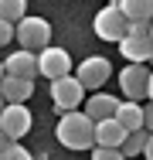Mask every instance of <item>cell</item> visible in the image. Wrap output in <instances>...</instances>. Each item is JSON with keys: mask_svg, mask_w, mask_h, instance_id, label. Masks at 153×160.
<instances>
[{"mask_svg": "<svg viewBox=\"0 0 153 160\" xmlns=\"http://www.w3.org/2000/svg\"><path fill=\"white\" fill-rule=\"evenodd\" d=\"M146 99L153 102V72H150V92H146Z\"/></svg>", "mask_w": 153, "mask_h": 160, "instance_id": "24", "label": "cell"}, {"mask_svg": "<svg viewBox=\"0 0 153 160\" xmlns=\"http://www.w3.org/2000/svg\"><path fill=\"white\" fill-rule=\"evenodd\" d=\"M146 133H153V102L146 106Z\"/></svg>", "mask_w": 153, "mask_h": 160, "instance_id": "22", "label": "cell"}, {"mask_svg": "<svg viewBox=\"0 0 153 160\" xmlns=\"http://www.w3.org/2000/svg\"><path fill=\"white\" fill-rule=\"evenodd\" d=\"M0 17L10 24H21L27 17V0H0Z\"/></svg>", "mask_w": 153, "mask_h": 160, "instance_id": "16", "label": "cell"}, {"mask_svg": "<svg viewBox=\"0 0 153 160\" xmlns=\"http://www.w3.org/2000/svg\"><path fill=\"white\" fill-rule=\"evenodd\" d=\"M3 109H7V99H3V96H0V112H3Z\"/></svg>", "mask_w": 153, "mask_h": 160, "instance_id": "26", "label": "cell"}, {"mask_svg": "<svg viewBox=\"0 0 153 160\" xmlns=\"http://www.w3.org/2000/svg\"><path fill=\"white\" fill-rule=\"evenodd\" d=\"M10 38H17V24H10V21H3V17H0V48H3V44H10Z\"/></svg>", "mask_w": 153, "mask_h": 160, "instance_id": "20", "label": "cell"}, {"mask_svg": "<svg viewBox=\"0 0 153 160\" xmlns=\"http://www.w3.org/2000/svg\"><path fill=\"white\" fill-rule=\"evenodd\" d=\"M126 136H129V129L122 126L116 116H112V119L95 123V147H112V150H122Z\"/></svg>", "mask_w": 153, "mask_h": 160, "instance_id": "11", "label": "cell"}, {"mask_svg": "<svg viewBox=\"0 0 153 160\" xmlns=\"http://www.w3.org/2000/svg\"><path fill=\"white\" fill-rule=\"evenodd\" d=\"M0 96L7 99V106L27 102V99L34 96V78H14V75H7V78L0 82Z\"/></svg>", "mask_w": 153, "mask_h": 160, "instance_id": "13", "label": "cell"}, {"mask_svg": "<svg viewBox=\"0 0 153 160\" xmlns=\"http://www.w3.org/2000/svg\"><path fill=\"white\" fill-rule=\"evenodd\" d=\"M37 75H44V78H65V75H72V55L65 51V48H44V51H37Z\"/></svg>", "mask_w": 153, "mask_h": 160, "instance_id": "7", "label": "cell"}, {"mask_svg": "<svg viewBox=\"0 0 153 160\" xmlns=\"http://www.w3.org/2000/svg\"><path fill=\"white\" fill-rule=\"evenodd\" d=\"M119 10L129 21H153V0H122Z\"/></svg>", "mask_w": 153, "mask_h": 160, "instance_id": "15", "label": "cell"}, {"mask_svg": "<svg viewBox=\"0 0 153 160\" xmlns=\"http://www.w3.org/2000/svg\"><path fill=\"white\" fill-rule=\"evenodd\" d=\"M150 38H153V31H150Z\"/></svg>", "mask_w": 153, "mask_h": 160, "instance_id": "28", "label": "cell"}, {"mask_svg": "<svg viewBox=\"0 0 153 160\" xmlns=\"http://www.w3.org/2000/svg\"><path fill=\"white\" fill-rule=\"evenodd\" d=\"M31 123H34V116H31V109L24 102L7 106V109L0 112V136L10 140V143H21V140L31 133Z\"/></svg>", "mask_w": 153, "mask_h": 160, "instance_id": "5", "label": "cell"}, {"mask_svg": "<svg viewBox=\"0 0 153 160\" xmlns=\"http://www.w3.org/2000/svg\"><path fill=\"white\" fill-rule=\"evenodd\" d=\"M75 78L85 85V92H102V85L112 78V65L109 58H85L75 68Z\"/></svg>", "mask_w": 153, "mask_h": 160, "instance_id": "6", "label": "cell"}, {"mask_svg": "<svg viewBox=\"0 0 153 160\" xmlns=\"http://www.w3.org/2000/svg\"><path fill=\"white\" fill-rule=\"evenodd\" d=\"M51 102L61 116L65 112H75L78 106H85V85L75 78V75H65V78H55L51 82Z\"/></svg>", "mask_w": 153, "mask_h": 160, "instance_id": "4", "label": "cell"}, {"mask_svg": "<svg viewBox=\"0 0 153 160\" xmlns=\"http://www.w3.org/2000/svg\"><path fill=\"white\" fill-rule=\"evenodd\" d=\"M143 157L153 160V133H150V140H146V150H143Z\"/></svg>", "mask_w": 153, "mask_h": 160, "instance_id": "23", "label": "cell"}, {"mask_svg": "<svg viewBox=\"0 0 153 160\" xmlns=\"http://www.w3.org/2000/svg\"><path fill=\"white\" fill-rule=\"evenodd\" d=\"M92 28H95V38H102V41H116V44H119L122 38L129 34V17L122 14L116 3H109V7H102V10L95 14Z\"/></svg>", "mask_w": 153, "mask_h": 160, "instance_id": "3", "label": "cell"}, {"mask_svg": "<svg viewBox=\"0 0 153 160\" xmlns=\"http://www.w3.org/2000/svg\"><path fill=\"white\" fill-rule=\"evenodd\" d=\"M119 89L129 102L146 99V92H150V72H146V65H126L119 72Z\"/></svg>", "mask_w": 153, "mask_h": 160, "instance_id": "8", "label": "cell"}, {"mask_svg": "<svg viewBox=\"0 0 153 160\" xmlns=\"http://www.w3.org/2000/svg\"><path fill=\"white\" fill-rule=\"evenodd\" d=\"M116 119H119V123L129 129V133H140V129H146V109H143L140 102L122 99L119 109H116Z\"/></svg>", "mask_w": 153, "mask_h": 160, "instance_id": "14", "label": "cell"}, {"mask_svg": "<svg viewBox=\"0 0 153 160\" xmlns=\"http://www.w3.org/2000/svg\"><path fill=\"white\" fill-rule=\"evenodd\" d=\"M3 68H7V75H14V78H34L37 75V55L34 51H10L7 55V62H3Z\"/></svg>", "mask_w": 153, "mask_h": 160, "instance_id": "12", "label": "cell"}, {"mask_svg": "<svg viewBox=\"0 0 153 160\" xmlns=\"http://www.w3.org/2000/svg\"><path fill=\"white\" fill-rule=\"evenodd\" d=\"M55 136H58L61 147H68V150H95V123L82 109L65 112L58 119V126H55Z\"/></svg>", "mask_w": 153, "mask_h": 160, "instance_id": "1", "label": "cell"}, {"mask_svg": "<svg viewBox=\"0 0 153 160\" xmlns=\"http://www.w3.org/2000/svg\"><path fill=\"white\" fill-rule=\"evenodd\" d=\"M119 51L129 58V65H146V62H153V38L146 34H126L119 41Z\"/></svg>", "mask_w": 153, "mask_h": 160, "instance_id": "9", "label": "cell"}, {"mask_svg": "<svg viewBox=\"0 0 153 160\" xmlns=\"http://www.w3.org/2000/svg\"><path fill=\"white\" fill-rule=\"evenodd\" d=\"M150 31H153V21H129V34H143L146 38Z\"/></svg>", "mask_w": 153, "mask_h": 160, "instance_id": "21", "label": "cell"}, {"mask_svg": "<svg viewBox=\"0 0 153 160\" xmlns=\"http://www.w3.org/2000/svg\"><path fill=\"white\" fill-rule=\"evenodd\" d=\"M92 160H126L122 150H112V147H95L92 150Z\"/></svg>", "mask_w": 153, "mask_h": 160, "instance_id": "19", "label": "cell"}, {"mask_svg": "<svg viewBox=\"0 0 153 160\" xmlns=\"http://www.w3.org/2000/svg\"><path fill=\"white\" fill-rule=\"evenodd\" d=\"M24 51H44V48H51V24L44 21V17H24L21 24H17V38H14Z\"/></svg>", "mask_w": 153, "mask_h": 160, "instance_id": "2", "label": "cell"}, {"mask_svg": "<svg viewBox=\"0 0 153 160\" xmlns=\"http://www.w3.org/2000/svg\"><path fill=\"white\" fill-rule=\"evenodd\" d=\"M109 3H116V7H119V3H122V0H109Z\"/></svg>", "mask_w": 153, "mask_h": 160, "instance_id": "27", "label": "cell"}, {"mask_svg": "<svg viewBox=\"0 0 153 160\" xmlns=\"http://www.w3.org/2000/svg\"><path fill=\"white\" fill-rule=\"evenodd\" d=\"M0 160H34V157H31L27 147L10 143V140H3V136H0Z\"/></svg>", "mask_w": 153, "mask_h": 160, "instance_id": "18", "label": "cell"}, {"mask_svg": "<svg viewBox=\"0 0 153 160\" xmlns=\"http://www.w3.org/2000/svg\"><path fill=\"white\" fill-rule=\"evenodd\" d=\"M3 78H7V68H3V62H0V82H3Z\"/></svg>", "mask_w": 153, "mask_h": 160, "instance_id": "25", "label": "cell"}, {"mask_svg": "<svg viewBox=\"0 0 153 160\" xmlns=\"http://www.w3.org/2000/svg\"><path fill=\"white\" fill-rule=\"evenodd\" d=\"M116 109H119V99L109 96V92H92L89 102L82 106V112L89 116L92 123H102V119H112L116 116Z\"/></svg>", "mask_w": 153, "mask_h": 160, "instance_id": "10", "label": "cell"}, {"mask_svg": "<svg viewBox=\"0 0 153 160\" xmlns=\"http://www.w3.org/2000/svg\"><path fill=\"white\" fill-rule=\"evenodd\" d=\"M146 129H140V133H129L126 136V143H122V153H126V160L129 157H143V150H146Z\"/></svg>", "mask_w": 153, "mask_h": 160, "instance_id": "17", "label": "cell"}]
</instances>
